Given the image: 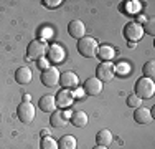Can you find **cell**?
Returning a JSON list of instances; mask_svg holds the SVG:
<instances>
[{
	"label": "cell",
	"mask_w": 155,
	"mask_h": 149,
	"mask_svg": "<svg viewBox=\"0 0 155 149\" xmlns=\"http://www.w3.org/2000/svg\"><path fill=\"white\" fill-rule=\"evenodd\" d=\"M155 95V83L150 78L142 76L135 83V96H139L140 99H150Z\"/></svg>",
	"instance_id": "6da1fadb"
},
{
	"label": "cell",
	"mask_w": 155,
	"mask_h": 149,
	"mask_svg": "<svg viewBox=\"0 0 155 149\" xmlns=\"http://www.w3.org/2000/svg\"><path fill=\"white\" fill-rule=\"evenodd\" d=\"M78 51H79L81 57L84 58H93L96 57V53H97V40L93 38V36H83L81 40H78Z\"/></svg>",
	"instance_id": "7a4b0ae2"
},
{
	"label": "cell",
	"mask_w": 155,
	"mask_h": 149,
	"mask_svg": "<svg viewBox=\"0 0 155 149\" xmlns=\"http://www.w3.org/2000/svg\"><path fill=\"white\" fill-rule=\"evenodd\" d=\"M46 51H48V45L45 40H41V38L33 40L27 48V58L33 60V61H38V60L46 57Z\"/></svg>",
	"instance_id": "3957f363"
},
{
	"label": "cell",
	"mask_w": 155,
	"mask_h": 149,
	"mask_svg": "<svg viewBox=\"0 0 155 149\" xmlns=\"http://www.w3.org/2000/svg\"><path fill=\"white\" fill-rule=\"evenodd\" d=\"M116 76V66L110 61H101V65L96 70V78L101 83H110Z\"/></svg>",
	"instance_id": "277c9868"
},
{
	"label": "cell",
	"mask_w": 155,
	"mask_h": 149,
	"mask_svg": "<svg viewBox=\"0 0 155 149\" xmlns=\"http://www.w3.org/2000/svg\"><path fill=\"white\" fill-rule=\"evenodd\" d=\"M35 114H36V109L35 106L31 104V101H21L20 104H18L17 108V116L18 119H20L23 124H30V123L35 119Z\"/></svg>",
	"instance_id": "5b68a950"
},
{
	"label": "cell",
	"mask_w": 155,
	"mask_h": 149,
	"mask_svg": "<svg viewBox=\"0 0 155 149\" xmlns=\"http://www.w3.org/2000/svg\"><path fill=\"white\" fill-rule=\"evenodd\" d=\"M124 36H125V40H127L129 43L139 42V40L143 36L142 25H139L137 22H129V23L124 27Z\"/></svg>",
	"instance_id": "8992f818"
},
{
	"label": "cell",
	"mask_w": 155,
	"mask_h": 149,
	"mask_svg": "<svg viewBox=\"0 0 155 149\" xmlns=\"http://www.w3.org/2000/svg\"><path fill=\"white\" fill-rule=\"evenodd\" d=\"M60 76H61V73L54 66H50V68L41 71V83L46 88H53L56 85H60Z\"/></svg>",
	"instance_id": "52a82bcc"
},
{
	"label": "cell",
	"mask_w": 155,
	"mask_h": 149,
	"mask_svg": "<svg viewBox=\"0 0 155 149\" xmlns=\"http://www.w3.org/2000/svg\"><path fill=\"white\" fill-rule=\"evenodd\" d=\"M64 57H66V51H64V48H63L61 45L53 43V45H50V47H48L46 60L50 63H61L63 60H64Z\"/></svg>",
	"instance_id": "ba28073f"
},
{
	"label": "cell",
	"mask_w": 155,
	"mask_h": 149,
	"mask_svg": "<svg viewBox=\"0 0 155 149\" xmlns=\"http://www.w3.org/2000/svg\"><path fill=\"white\" fill-rule=\"evenodd\" d=\"M102 88H104V83H101V81L97 80V78H87L86 81H84V93H87L89 96H97L102 93Z\"/></svg>",
	"instance_id": "9c48e42d"
},
{
	"label": "cell",
	"mask_w": 155,
	"mask_h": 149,
	"mask_svg": "<svg viewBox=\"0 0 155 149\" xmlns=\"http://www.w3.org/2000/svg\"><path fill=\"white\" fill-rule=\"evenodd\" d=\"M68 33L76 40H81L83 36H86V25L83 20H73L68 25Z\"/></svg>",
	"instance_id": "30bf717a"
},
{
	"label": "cell",
	"mask_w": 155,
	"mask_h": 149,
	"mask_svg": "<svg viewBox=\"0 0 155 149\" xmlns=\"http://www.w3.org/2000/svg\"><path fill=\"white\" fill-rule=\"evenodd\" d=\"M60 85H63L64 89H74L79 85V78H78L76 73L73 71H64L60 76Z\"/></svg>",
	"instance_id": "8fae6325"
},
{
	"label": "cell",
	"mask_w": 155,
	"mask_h": 149,
	"mask_svg": "<svg viewBox=\"0 0 155 149\" xmlns=\"http://www.w3.org/2000/svg\"><path fill=\"white\" fill-rule=\"evenodd\" d=\"M54 101H56V108H68V106H71V104H73L74 98H73V93L69 91V89L63 88L61 91L56 95Z\"/></svg>",
	"instance_id": "7c38bea8"
},
{
	"label": "cell",
	"mask_w": 155,
	"mask_h": 149,
	"mask_svg": "<svg viewBox=\"0 0 155 149\" xmlns=\"http://www.w3.org/2000/svg\"><path fill=\"white\" fill-rule=\"evenodd\" d=\"M68 118H69L68 111H54V113H51L50 123L53 128H64L68 124Z\"/></svg>",
	"instance_id": "4fadbf2b"
},
{
	"label": "cell",
	"mask_w": 155,
	"mask_h": 149,
	"mask_svg": "<svg viewBox=\"0 0 155 149\" xmlns=\"http://www.w3.org/2000/svg\"><path fill=\"white\" fill-rule=\"evenodd\" d=\"M134 119L139 124H150V123H152V113H150L149 108L140 106L134 111Z\"/></svg>",
	"instance_id": "5bb4252c"
},
{
	"label": "cell",
	"mask_w": 155,
	"mask_h": 149,
	"mask_svg": "<svg viewBox=\"0 0 155 149\" xmlns=\"http://www.w3.org/2000/svg\"><path fill=\"white\" fill-rule=\"evenodd\" d=\"M38 106L41 111H45V113H54L56 111V101H54L53 95H45L40 98L38 101Z\"/></svg>",
	"instance_id": "9a60e30c"
},
{
	"label": "cell",
	"mask_w": 155,
	"mask_h": 149,
	"mask_svg": "<svg viewBox=\"0 0 155 149\" xmlns=\"http://www.w3.org/2000/svg\"><path fill=\"white\" fill-rule=\"evenodd\" d=\"M33 80V73L28 66H21L15 71V81L18 85H28Z\"/></svg>",
	"instance_id": "2e32d148"
},
{
	"label": "cell",
	"mask_w": 155,
	"mask_h": 149,
	"mask_svg": "<svg viewBox=\"0 0 155 149\" xmlns=\"http://www.w3.org/2000/svg\"><path fill=\"white\" fill-rule=\"evenodd\" d=\"M87 121H89L87 114L84 113V111H81V109H78L71 114V124L76 126V128H84V126L87 124Z\"/></svg>",
	"instance_id": "e0dca14e"
},
{
	"label": "cell",
	"mask_w": 155,
	"mask_h": 149,
	"mask_svg": "<svg viewBox=\"0 0 155 149\" xmlns=\"http://www.w3.org/2000/svg\"><path fill=\"white\" fill-rule=\"evenodd\" d=\"M96 55H97V58H101V61H110V60L116 57V51L109 45H102V47L97 48V53Z\"/></svg>",
	"instance_id": "ac0fdd59"
},
{
	"label": "cell",
	"mask_w": 155,
	"mask_h": 149,
	"mask_svg": "<svg viewBox=\"0 0 155 149\" xmlns=\"http://www.w3.org/2000/svg\"><path fill=\"white\" fill-rule=\"evenodd\" d=\"M112 133L109 131V129H101L97 134H96V143H97V146H106L107 147L110 143H112Z\"/></svg>",
	"instance_id": "d6986e66"
},
{
	"label": "cell",
	"mask_w": 155,
	"mask_h": 149,
	"mask_svg": "<svg viewBox=\"0 0 155 149\" xmlns=\"http://www.w3.org/2000/svg\"><path fill=\"white\" fill-rule=\"evenodd\" d=\"M76 147H78V141L71 134H66L58 141V149H76Z\"/></svg>",
	"instance_id": "ffe728a7"
},
{
	"label": "cell",
	"mask_w": 155,
	"mask_h": 149,
	"mask_svg": "<svg viewBox=\"0 0 155 149\" xmlns=\"http://www.w3.org/2000/svg\"><path fill=\"white\" fill-rule=\"evenodd\" d=\"M40 149H58V143L51 136L41 137V141H40Z\"/></svg>",
	"instance_id": "44dd1931"
},
{
	"label": "cell",
	"mask_w": 155,
	"mask_h": 149,
	"mask_svg": "<svg viewBox=\"0 0 155 149\" xmlns=\"http://www.w3.org/2000/svg\"><path fill=\"white\" fill-rule=\"evenodd\" d=\"M143 76L145 78H150V80H153L155 76V61L153 60H150V61H147L145 65H143Z\"/></svg>",
	"instance_id": "7402d4cb"
},
{
	"label": "cell",
	"mask_w": 155,
	"mask_h": 149,
	"mask_svg": "<svg viewBox=\"0 0 155 149\" xmlns=\"http://www.w3.org/2000/svg\"><path fill=\"white\" fill-rule=\"evenodd\" d=\"M127 106L132 108V109H137V108L142 106V99H140L139 96H135V95H130L127 98Z\"/></svg>",
	"instance_id": "603a6c76"
},
{
	"label": "cell",
	"mask_w": 155,
	"mask_h": 149,
	"mask_svg": "<svg viewBox=\"0 0 155 149\" xmlns=\"http://www.w3.org/2000/svg\"><path fill=\"white\" fill-rule=\"evenodd\" d=\"M142 28H143V33H149V35L153 36L155 35V18H149Z\"/></svg>",
	"instance_id": "cb8c5ba5"
},
{
	"label": "cell",
	"mask_w": 155,
	"mask_h": 149,
	"mask_svg": "<svg viewBox=\"0 0 155 149\" xmlns=\"http://www.w3.org/2000/svg\"><path fill=\"white\" fill-rule=\"evenodd\" d=\"M41 3L46 7V9H58L63 2H61V0H43Z\"/></svg>",
	"instance_id": "d4e9b609"
},
{
	"label": "cell",
	"mask_w": 155,
	"mask_h": 149,
	"mask_svg": "<svg viewBox=\"0 0 155 149\" xmlns=\"http://www.w3.org/2000/svg\"><path fill=\"white\" fill-rule=\"evenodd\" d=\"M36 65H38L41 70H46V68H50V61H48L46 58H41V60H38V61H36Z\"/></svg>",
	"instance_id": "484cf974"
},
{
	"label": "cell",
	"mask_w": 155,
	"mask_h": 149,
	"mask_svg": "<svg viewBox=\"0 0 155 149\" xmlns=\"http://www.w3.org/2000/svg\"><path fill=\"white\" fill-rule=\"evenodd\" d=\"M127 7H129V10H130V12H135L140 5H139V2H127Z\"/></svg>",
	"instance_id": "4316f807"
},
{
	"label": "cell",
	"mask_w": 155,
	"mask_h": 149,
	"mask_svg": "<svg viewBox=\"0 0 155 149\" xmlns=\"http://www.w3.org/2000/svg\"><path fill=\"white\" fill-rule=\"evenodd\" d=\"M76 91L73 93V98H83V95H84V89L83 88H74Z\"/></svg>",
	"instance_id": "83f0119b"
},
{
	"label": "cell",
	"mask_w": 155,
	"mask_h": 149,
	"mask_svg": "<svg viewBox=\"0 0 155 149\" xmlns=\"http://www.w3.org/2000/svg\"><path fill=\"white\" fill-rule=\"evenodd\" d=\"M41 33H43V38H41V40H45V42H46V38H48V36H50L53 32H51L50 28H43V30H41Z\"/></svg>",
	"instance_id": "f1b7e54d"
},
{
	"label": "cell",
	"mask_w": 155,
	"mask_h": 149,
	"mask_svg": "<svg viewBox=\"0 0 155 149\" xmlns=\"http://www.w3.org/2000/svg\"><path fill=\"white\" fill-rule=\"evenodd\" d=\"M147 20H149V18H145V17H143V15H140V17L137 18V23H139V25H140V23H145Z\"/></svg>",
	"instance_id": "f546056e"
},
{
	"label": "cell",
	"mask_w": 155,
	"mask_h": 149,
	"mask_svg": "<svg viewBox=\"0 0 155 149\" xmlns=\"http://www.w3.org/2000/svg\"><path fill=\"white\" fill-rule=\"evenodd\" d=\"M41 136H43V137L50 136V131H48V129H41Z\"/></svg>",
	"instance_id": "4dcf8cb0"
},
{
	"label": "cell",
	"mask_w": 155,
	"mask_h": 149,
	"mask_svg": "<svg viewBox=\"0 0 155 149\" xmlns=\"http://www.w3.org/2000/svg\"><path fill=\"white\" fill-rule=\"evenodd\" d=\"M30 99H31V96L28 95V93H27V95H23V101H25V103H27V101H30Z\"/></svg>",
	"instance_id": "1f68e13d"
},
{
	"label": "cell",
	"mask_w": 155,
	"mask_h": 149,
	"mask_svg": "<svg viewBox=\"0 0 155 149\" xmlns=\"http://www.w3.org/2000/svg\"><path fill=\"white\" fill-rule=\"evenodd\" d=\"M93 149H107V147H106V146H94Z\"/></svg>",
	"instance_id": "d6a6232c"
}]
</instances>
